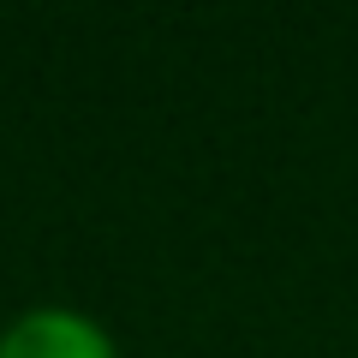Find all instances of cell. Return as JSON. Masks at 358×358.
I'll return each mask as SVG.
<instances>
[{
	"mask_svg": "<svg viewBox=\"0 0 358 358\" xmlns=\"http://www.w3.org/2000/svg\"><path fill=\"white\" fill-rule=\"evenodd\" d=\"M0 358H120V352L96 317L72 305H36L0 329Z\"/></svg>",
	"mask_w": 358,
	"mask_h": 358,
	"instance_id": "cell-1",
	"label": "cell"
}]
</instances>
